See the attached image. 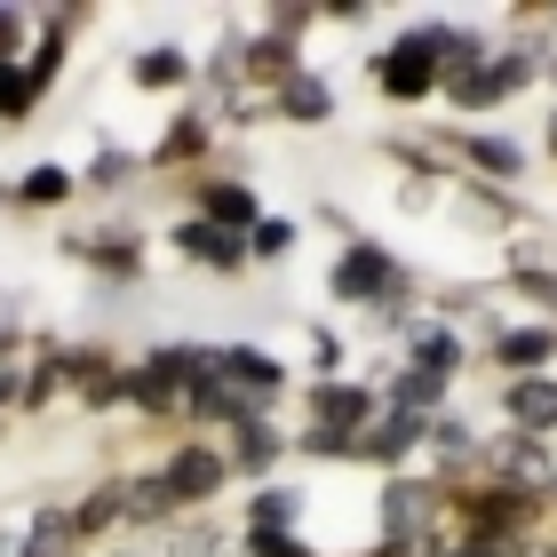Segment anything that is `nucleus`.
I'll return each mask as SVG.
<instances>
[{"label": "nucleus", "instance_id": "20", "mask_svg": "<svg viewBox=\"0 0 557 557\" xmlns=\"http://www.w3.org/2000/svg\"><path fill=\"white\" fill-rule=\"evenodd\" d=\"M9 199H24V208H57V199H72V175L64 168H24L9 184Z\"/></svg>", "mask_w": 557, "mask_h": 557}, {"label": "nucleus", "instance_id": "6", "mask_svg": "<svg viewBox=\"0 0 557 557\" xmlns=\"http://www.w3.org/2000/svg\"><path fill=\"white\" fill-rule=\"evenodd\" d=\"M486 462L502 470V494H525V502H542V494L557 486V470H549L542 438H502V446H486Z\"/></svg>", "mask_w": 557, "mask_h": 557}, {"label": "nucleus", "instance_id": "24", "mask_svg": "<svg viewBox=\"0 0 557 557\" xmlns=\"http://www.w3.org/2000/svg\"><path fill=\"white\" fill-rule=\"evenodd\" d=\"M247 557H311L295 534H278V525H247Z\"/></svg>", "mask_w": 557, "mask_h": 557}, {"label": "nucleus", "instance_id": "27", "mask_svg": "<svg viewBox=\"0 0 557 557\" xmlns=\"http://www.w3.org/2000/svg\"><path fill=\"white\" fill-rule=\"evenodd\" d=\"M24 48V9H0V64H16Z\"/></svg>", "mask_w": 557, "mask_h": 557}, {"label": "nucleus", "instance_id": "18", "mask_svg": "<svg viewBox=\"0 0 557 557\" xmlns=\"http://www.w3.org/2000/svg\"><path fill=\"white\" fill-rule=\"evenodd\" d=\"M287 454V438L263 422V414H247L239 430H232V470H263V462H278Z\"/></svg>", "mask_w": 557, "mask_h": 557}, {"label": "nucleus", "instance_id": "10", "mask_svg": "<svg viewBox=\"0 0 557 557\" xmlns=\"http://www.w3.org/2000/svg\"><path fill=\"white\" fill-rule=\"evenodd\" d=\"M199 215H208L215 232H239L247 239L263 223V199L247 191V184H232V175H208V184H199Z\"/></svg>", "mask_w": 557, "mask_h": 557}, {"label": "nucleus", "instance_id": "3", "mask_svg": "<svg viewBox=\"0 0 557 557\" xmlns=\"http://www.w3.org/2000/svg\"><path fill=\"white\" fill-rule=\"evenodd\" d=\"M542 64H549V48H510V57H486L478 72L446 81V104H454V112H494V104H510V96L534 81Z\"/></svg>", "mask_w": 557, "mask_h": 557}, {"label": "nucleus", "instance_id": "5", "mask_svg": "<svg viewBox=\"0 0 557 557\" xmlns=\"http://www.w3.org/2000/svg\"><path fill=\"white\" fill-rule=\"evenodd\" d=\"M160 470H168L175 502H215L223 486H232V454H223V446H175Z\"/></svg>", "mask_w": 557, "mask_h": 557}, {"label": "nucleus", "instance_id": "25", "mask_svg": "<svg viewBox=\"0 0 557 557\" xmlns=\"http://www.w3.org/2000/svg\"><path fill=\"white\" fill-rule=\"evenodd\" d=\"M311 359H319L326 383H335V367H343V335H335V326H311Z\"/></svg>", "mask_w": 557, "mask_h": 557}, {"label": "nucleus", "instance_id": "16", "mask_svg": "<svg viewBox=\"0 0 557 557\" xmlns=\"http://www.w3.org/2000/svg\"><path fill=\"white\" fill-rule=\"evenodd\" d=\"M391 407H398V414H438V407H446V374L398 359V374H391Z\"/></svg>", "mask_w": 557, "mask_h": 557}, {"label": "nucleus", "instance_id": "4", "mask_svg": "<svg viewBox=\"0 0 557 557\" xmlns=\"http://www.w3.org/2000/svg\"><path fill=\"white\" fill-rule=\"evenodd\" d=\"M208 374H215V383H232L247 407H263V398L287 391V367H278L263 343H208Z\"/></svg>", "mask_w": 557, "mask_h": 557}, {"label": "nucleus", "instance_id": "15", "mask_svg": "<svg viewBox=\"0 0 557 557\" xmlns=\"http://www.w3.org/2000/svg\"><path fill=\"white\" fill-rule=\"evenodd\" d=\"M120 510H128L136 525H160V518H175V510H184V502H175L168 470H136V478H120Z\"/></svg>", "mask_w": 557, "mask_h": 557}, {"label": "nucleus", "instance_id": "26", "mask_svg": "<svg viewBox=\"0 0 557 557\" xmlns=\"http://www.w3.org/2000/svg\"><path fill=\"white\" fill-rule=\"evenodd\" d=\"M128 175H136V160H128V151H104V160L88 168V184H104V191H112V184H128Z\"/></svg>", "mask_w": 557, "mask_h": 557}, {"label": "nucleus", "instance_id": "17", "mask_svg": "<svg viewBox=\"0 0 557 557\" xmlns=\"http://www.w3.org/2000/svg\"><path fill=\"white\" fill-rule=\"evenodd\" d=\"M430 454H438V470L454 478L462 462H478V454H486V446H478V430H470L462 414H430Z\"/></svg>", "mask_w": 557, "mask_h": 557}, {"label": "nucleus", "instance_id": "19", "mask_svg": "<svg viewBox=\"0 0 557 557\" xmlns=\"http://www.w3.org/2000/svg\"><path fill=\"white\" fill-rule=\"evenodd\" d=\"M128 81H136V88H184V81H191V64H184V48H136Z\"/></svg>", "mask_w": 557, "mask_h": 557}, {"label": "nucleus", "instance_id": "22", "mask_svg": "<svg viewBox=\"0 0 557 557\" xmlns=\"http://www.w3.org/2000/svg\"><path fill=\"white\" fill-rule=\"evenodd\" d=\"M295 510H302V494H295V486H263V494H256V525H278V534H287Z\"/></svg>", "mask_w": 557, "mask_h": 557}, {"label": "nucleus", "instance_id": "29", "mask_svg": "<svg viewBox=\"0 0 557 557\" xmlns=\"http://www.w3.org/2000/svg\"><path fill=\"white\" fill-rule=\"evenodd\" d=\"M438 557H478V549H470V542H462V549H438Z\"/></svg>", "mask_w": 557, "mask_h": 557}, {"label": "nucleus", "instance_id": "31", "mask_svg": "<svg viewBox=\"0 0 557 557\" xmlns=\"http://www.w3.org/2000/svg\"><path fill=\"white\" fill-rule=\"evenodd\" d=\"M549 494H557V486H549Z\"/></svg>", "mask_w": 557, "mask_h": 557}, {"label": "nucleus", "instance_id": "28", "mask_svg": "<svg viewBox=\"0 0 557 557\" xmlns=\"http://www.w3.org/2000/svg\"><path fill=\"white\" fill-rule=\"evenodd\" d=\"M542 144H549V160H557V112H549V136H542Z\"/></svg>", "mask_w": 557, "mask_h": 557}, {"label": "nucleus", "instance_id": "13", "mask_svg": "<svg viewBox=\"0 0 557 557\" xmlns=\"http://www.w3.org/2000/svg\"><path fill=\"white\" fill-rule=\"evenodd\" d=\"M271 112H278V120H302V128H319V120H335V88H326L319 72H295V81L271 88Z\"/></svg>", "mask_w": 557, "mask_h": 557}, {"label": "nucleus", "instance_id": "23", "mask_svg": "<svg viewBox=\"0 0 557 557\" xmlns=\"http://www.w3.org/2000/svg\"><path fill=\"white\" fill-rule=\"evenodd\" d=\"M40 96H33V81H24V64H0V120H24Z\"/></svg>", "mask_w": 557, "mask_h": 557}, {"label": "nucleus", "instance_id": "8", "mask_svg": "<svg viewBox=\"0 0 557 557\" xmlns=\"http://www.w3.org/2000/svg\"><path fill=\"white\" fill-rule=\"evenodd\" d=\"M454 151H462L470 175H486V184H518L525 160H534L518 136H486V128H462V136H454Z\"/></svg>", "mask_w": 557, "mask_h": 557}, {"label": "nucleus", "instance_id": "21", "mask_svg": "<svg viewBox=\"0 0 557 557\" xmlns=\"http://www.w3.org/2000/svg\"><path fill=\"white\" fill-rule=\"evenodd\" d=\"M295 239H302V223H295V215H263L256 232H247V263H278Z\"/></svg>", "mask_w": 557, "mask_h": 557}, {"label": "nucleus", "instance_id": "7", "mask_svg": "<svg viewBox=\"0 0 557 557\" xmlns=\"http://www.w3.org/2000/svg\"><path fill=\"white\" fill-rule=\"evenodd\" d=\"M168 239H175V256H191V263H208V271H247V239L239 232H215L208 215H184Z\"/></svg>", "mask_w": 557, "mask_h": 557}, {"label": "nucleus", "instance_id": "2", "mask_svg": "<svg viewBox=\"0 0 557 557\" xmlns=\"http://www.w3.org/2000/svg\"><path fill=\"white\" fill-rule=\"evenodd\" d=\"M398 278H407V271H398V256H391L383 239H343L335 271H326V295L350 302V311H374V302H383Z\"/></svg>", "mask_w": 557, "mask_h": 557}, {"label": "nucleus", "instance_id": "30", "mask_svg": "<svg viewBox=\"0 0 557 557\" xmlns=\"http://www.w3.org/2000/svg\"><path fill=\"white\" fill-rule=\"evenodd\" d=\"M542 557H557V542H549V549H542Z\"/></svg>", "mask_w": 557, "mask_h": 557}, {"label": "nucleus", "instance_id": "12", "mask_svg": "<svg viewBox=\"0 0 557 557\" xmlns=\"http://www.w3.org/2000/svg\"><path fill=\"white\" fill-rule=\"evenodd\" d=\"M494 359L510 367V374H549V359H557V326H549V319H534V326H502V335H494Z\"/></svg>", "mask_w": 557, "mask_h": 557}, {"label": "nucleus", "instance_id": "9", "mask_svg": "<svg viewBox=\"0 0 557 557\" xmlns=\"http://www.w3.org/2000/svg\"><path fill=\"white\" fill-rule=\"evenodd\" d=\"M502 414H510L518 438H549L557 430V374H518L510 398H502Z\"/></svg>", "mask_w": 557, "mask_h": 557}, {"label": "nucleus", "instance_id": "11", "mask_svg": "<svg viewBox=\"0 0 557 557\" xmlns=\"http://www.w3.org/2000/svg\"><path fill=\"white\" fill-rule=\"evenodd\" d=\"M311 414H319V430H343V438H359V430L383 414V407H374L367 383H319V391H311Z\"/></svg>", "mask_w": 557, "mask_h": 557}, {"label": "nucleus", "instance_id": "14", "mask_svg": "<svg viewBox=\"0 0 557 557\" xmlns=\"http://www.w3.org/2000/svg\"><path fill=\"white\" fill-rule=\"evenodd\" d=\"M462 359H470V350H462V335H454V326H430V319L407 326V367H430V374H446V383H454V374H462Z\"/></svg>", "mask_w": 557, "mask_h": 557}, {"label": "nucleus", "instance_id": "1", "mask_svg": "<svg viewBox=\"0 0 557 557\" xmlns=\"http://www.w3.org/2000/svg\"><path fill=\"white\" fill-rule=\"evenodd\" d=\"M438 81H446V72H438V40H430V16H422V24H407V33L383 48V64H374V88H383L391 104H422Z\"/></svg>", "mask_w": 557, "mask_h": 557}]
</instances>
